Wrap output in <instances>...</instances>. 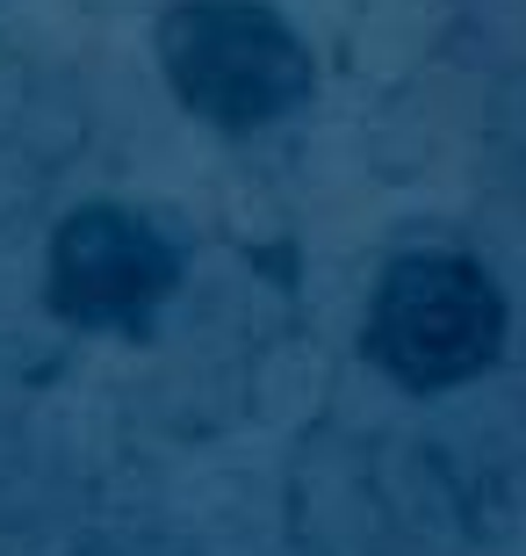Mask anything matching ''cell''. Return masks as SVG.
Listing matches in <instances>:
<instances>
[{"instance_id":"6da1fadb","label":"cell","mask_w":526,"mask_h":556,"mask_svg":"<svg viewBox=\"0 0 526 556\" xmlns=\"http://www.w3.org/2000/svg\"><path fill=\"white\" fill-rule=\"evenodd\" d=\"M159 73L174 102L209 130H267L318 87V59L267 0H174L159 15Z\"/></svg>"},{"instance_id":"7a4b0ae2","label":"cell","mask_w":526,"mask_h":556,"mask_svg":"<svg viewBox=\"0 0 526 556\" xmlns=\"http://www.w3.org/2000/svg\"><path fill=\"white\" fill-rule=\"evenodd\" d=\"M505 332L512 311L498 275L469 253L425 247V253H397L375 275V296H368L361 318V354L405 391H462L484 369H498Z\"/></svg>"},{"instance_id":"3957f363","label":"cell","mask_w":526,"mask_h":556,"mask_svg":"<svg viewBox=\"0 0 526 556\" xmlns=\"http://www.w3.org/2000/svg\"><path fill=\"white\" fill-rule=\"evenodd\" d=\"M181 289V247L144 210L80 203L51 231L43 296L80 332H144Z\"/></svg>"}]
</instances>
